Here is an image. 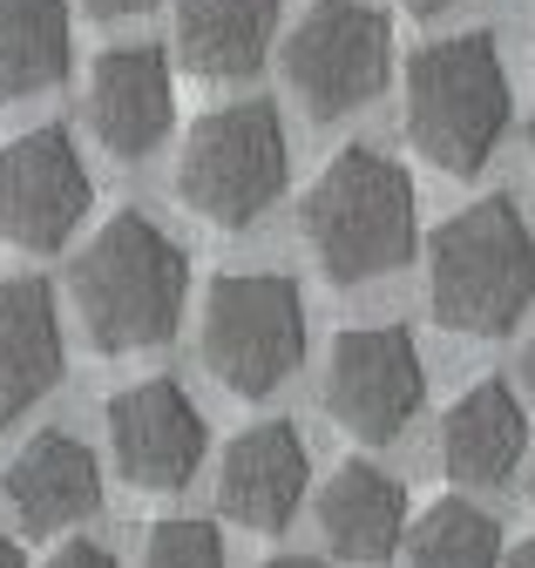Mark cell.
I'll return each mask as SVG.
<instances>
[{
    "label": "cell",
    "instance_id": "6da1fadb",
    "mask_svg": "<svg viewBox=\"0 0 535 568\" xmlns=\"http://www.w3.org/2000/svg\"><path fill=\"white\" fill-rule=\"evenodd\" d=\"M183 298H190V257L143 210H115L69 264V305L102 359L163 345L183 318Z\"/></svg>",
    "mask_w": 535,
    "mask_h": 568
},
{
    "label": "cell",
    "instance_id": "7a4b0ae2",
    "mask_svg": "<svg viewBox=\"0 0 535 568\" xmlns=\"http://www.w3.org/2000/svg\"><path fill=\"white\" fill-rule=\"evenodd\" d=\"M299 231L305 251L319 257V271L332 284H366L386 277L414 257L421 244V203H414V176L400 170L386 150H340L305 190L299 203Z\"/></svg>",
    "mask_w": 535,
    "mask_h": 568
},
{
    "label": "cell",
    "instance_id": "3957f363",
    "mask_svg": "<svg viewBox=\"0 0 535 568\" xmlns=\"http://www.w3.org/2000/svg\"><path fill=\"white\" fill-rule=\"evenodd\" d=\"M535 305V231L508 196L454 210L427 237V312L461 338H502Z\"/></svg>",
    "mask_w": 535,
    "mask_h": 568
},
{
    "label": "cell",
    "instance_id": "277c9868",
    "mask_svg": "<svg viewBox=\"0 0 535 568\" xmlns=\"http://www.w3.org/2000/svg\"><path fill=\"white\" fill-rule=\"evenodd\" d=\"M508 135V68L495 34H441L407 61V142L447 176H475Z\"/></svg>",
    "mask_w": 535,
    "mask_h": 568
},
{
    "label": "cell",
    "instance_id": "5b68a950",
    "mask_svg": "<svg viewBox=\"0 0 535 568\" xmlns=\"http://www.w3.org/2000/svg\"><path fill=\"white\" fill-rule=\"evenodd\" d=\"M292 176L285 122L272 102H224L183 135L176 196L218 231H251Z\"/></svg>",
    "mask_w": 535,
    "mask_h": 568
},
{
    "label": "cell",
    "instance_id": "8992f818",
    "mask_svg": "<svg viewBox=\"0 0 535 568\" xmlns=\"http://www.w3.org/2000/svg\"><path fill=\"white\" fill-rule=\"evenodd\" d=\"M196 352L238 399L279 393L305 366V298L279 271H224L204 292Z\"/></svg>",
    "mask_w": 535,
    "mask_h": 568
},
{
    "label": "cell",
    "instance_id": "52a82bcc",
    "mask_svg": "<svg viewBox=\"0 0 535 568\" xmlns=\"http://www.w3.org/2000/svg\"><path fill=\"white\" fill-rule=\"evenodd\" d=\"M279 61H285V89L299 95V109L319 122H340L386 89L393 28L373 0H312L305 21L285 34Z\"/></svg>",
    "mask_w": 535,
    "mask_h": 568
},
{
    "label": "cell",
    "instance_id": "ba28073f",
    "mask_svg": "<svg viewBox=\"0 0 535 568\" xmlns=\"http://www.w3.org/2000/svg\"><path fill=\"white\" fill-rule=\"evenodd\" d=\"M427 399V366H421V345L414 332L400 325H353L332 338V359H325V413L346 426L353 440L386 447L414 426Z\"/></svg>",
    "mask_w": 535,
    "mask_h": 568
},
{
    "label": "cell",
    "instance_id": "9c48e42d",
    "mask_svg": "<svg viewBox=\"0 0 535 568\" xmlns=\"http://www.w3.org/2000/svg\"><path fill=\"white\" fill-rule=\"evenodd\" d=\"M95 203L89 163L75 156L69 129H28L14 142H0V244H14L28 257L61 251Z\"/></svg>",
    "mask_w": 535,
    "mask_h": 568
},
{
    "label": "cell",
    "instance_id": "30bf717a",
    "mask_svg": "<svg viewBox=\"0 0 535 568\" xmlns=\"http://www.w3.org/2000/svg\"><path fill=\"white\" fill-rule=\"evenodd\" d=\"M109 454H115V474L143 494H176L196 480L211 454V426L196 413V399L176 386V379H137L122 386L109 406Z\"/></svg>",
    "mask_w": 535,
    "mask_h": 568
},
{
    "label": "cell",
    "instance_id": "8fae6325",
    "mask_svg": "<svg viewBox=\"0 0 535 568\" xmlns=\"http://www.w3.org/2000/svg\"><path fill=\"white\" fill-rule=\"evenodd\" d=\"M170 122H176V82H170V54L157 41H129V48L95 54V68H89V129L115 163L157 156Z\"/></svg>",
    "mask_w": 535,
    "mask_h": 568
},
{
    "label": "cell",
    "instance_id": "7c38bea8",
    "mask_svg": "<svg viewBox=\"0 0 535 568\" xmlns=\"http://www.w3.org/2000/svg\"><path fill=\"white\" fill-rule=\"evenodd\" d=\"M305 487H312V454L292 419H258L224 447L218 508H224V521H238L251 535H279L299 515Z\"/></svg>",
    "mask_w": 535,
    "mask_h": 568
},
{
    "label": "cell",
    "instance_id": "4fadbf2b",
    "mask_svg": "<svg viewBox=\"0 0 535 568\" xmlns=\"http://www.w3.org/2000/svg\"><path fill=\"white\" fill-rule=\"evenodd\" d=\"M8 508L21 535H69L102 508V467L69 434H34L8 467Z\"/></svg>",
    "mask_w": 535,
    "mask_h": 568
},
{
    "label": "cell",
    "instance_id": "5bb4252c",
    "mask_svg": "<svg viewBox=\"0 0 535 568\" xmlns=\"http://www.w3.org/2000/svg\"><path fill=\"white\" fill-rule=\"evenodd\" d=\"M528 454V413L508 379L467 386L441 413V474L454 487H502Z\"/></svg>",
    "mask_w": 535,
    "mask_h": 568
},
{
    "label": "cell",
    "instance_id": "9a60e30c",
    "mask_svg": "<svg viewBox=\"0 0 535 568\" xmlns=\"http://www.w3.org/2000/svg\"><path fill=\"white\" fill-rule=\"evenodd\" d=\"M69 366L61 312L41 277H0V426L41 406Z\"/></svg>",
    "mask_w": 535,
    "mask_h": 568
},
{
    "label": "cell",
    "instance_id": "2e32d148",
    "mask_svg": "<svg viewBox=\"0 0 535 568\" xmlns=\"http://www.w3.org/2000/svg\"><path fill=\"white\" fill-rule=\"evenodd\" d=\"M319 535L332 541L340 561L380 568L407 541V487L373 460H340L332 480L319 487Z\"/></svg>",
    "mask_w": 535,
    "mask_h": 568
},
{
    "label": "cell",
    "instance_id": "e0dca14e",
    "mask_svg": "<svg viewBox=\"0 0 535 568\" xmlns=\"http://www.w3.org/2000/svg\"><path fill=\"white\" fill-rule=\"evenodd\" d=\"M279 41V0H176V61L204 82H244Z\"/></svg>",
    "mask_w": 535,
    "mask_h": 568
},
{
    "label": "cell",
    "instance_id": "ac0fdd59",
    "mask_svg": "<svg viewBox=\"0 0 535 568\" xmlns=\"http://www.w3.org/2000/svg\"><path fill=\"white\" fill-rule=\"evenodd\" d=\"M69 8L61 0H0V102H34L69 75Z\"/></svg>",
    "mask_w": 535,
    "mask_h": 568
},
{
    "label": "cell",
    "instance_id": "d6986e66",
    "mask_svg": "<svg viewBox=\"0 0 535 568\" xmlns=\"http://www.w3.org/2000/svg\"><path fill=\"white\" fill-rule=\"evenodd\" d=\"M407 568H502V528L488 508L461 501V494H447V501H434L414 535H407Z\"/></svg>",
    "mask_w": 535,
    "mask_h": 568
},
{
    "label": "cell",
    "instance_id": "ffe728a7",
    "mask_svg": "<svg viewBox=\"0 0 535 568\" xmlns=\"http://www.w3.org/2000/svg\"><path fill=\"white\" fill-rule=\"evenodd\" d=\"M143 568H224V535L211 521H157L143 541Z\"/></svg>",
    "mask_w": 535,
    "mask_h": 568
},
{
    "label": "cell",
    "instance_id": "44dd1931",
    "mask_svg": "<svg viewBox=\"0 0 535 568\" xmlns=\"http://www.w3.org/2000/svg\"><path fill=\"white\" fill-rule=\"evenodd\" d=\"M41 568H115V555H109L102 541H61Z\"/></svg>",
    "mask_w": 535,
    "mask_h": 568
},
{
    "label": "cell",
    "instance_id": "7402d4cb",
    "mask_svg": "<svg viewBox=\"0 0 535 568\" xmlns=\"http://www.w3.org/2000/svg\"><path fill=\"white\" fill-rule=\"evenodd\" d=\"M82 8H89L95 21H129V14H150L157 0H82Z\"/></svg>",
    "mask_w": 535,
    "mask_h": 568
},
{
    "label": "cell",
    "instance_id": "603a6c76",
    "mask_svg": "<svg viewBox=\"0 0 535 568\" xmlns=\"http://www.w3.org/2000/svg\"><path fill=\"white\" fill-rule=\"evenodd\" d=\"M502 568H535V535H522V541L502 555Z\"/></svg>",
    "mask_w": 535,
    "mask_h": 568
},
{
    "label": "cell",
    "instance_id": "cb8c5ba5",
    "mask_svg": "<svg viewBox=\"0 0 535 568\" xmlns=\"http://www.w3.org/2000/svg\"><path fill=\"white\" fill-rule=\"evenodd\" d=\"M0 568H28V555H21V541H8V528H0Z\"/></svg>",
    "mask_w": 535,
    "mask_h": 568
},
{
    "label": "cell",
    "instance_id": "d4e9b609",
    "mask_svg": "<svg viewBox=\"0 0 535 568\" xmlns=\"http://www.w3.org/2000/svg\"><path fill=\"white\" fill-rule=\"evenodd\" d=\"M407 14H447V8H461V0H400Z\"/></svg>",
    "mask_w": 535,
    "mask_h": 568
},
{
    "label": "cell",
    "instance_id": "484cf974",
    "mask_svg": "<svg viewBox=\"0 0 535 568\" xmlns=\"http://www.w3.org/2000/svg\"><path fill=\"white\" fill-rule=\"evenodd\" d=\"M522 386H528V399H535V338L522 345Z\"/></svg>",
    "mask_w": 535,
    "mask_h": 568
},
{
    "label": "cell",
    "instance_id": "4316f807",
    "mask_svg": "<svg viewBox=\"0 0 535 568\" xmlns=\"http://www.w3.org/2000/svg\"><path fill=\"white\" fill-rule=\"evenodd\" d=\"M264 568H325V561H312V555H272Z\"/></svg>",
    "mask_w": 535,
    "mask_h": 568
},
{
    "label": "cell",
    "instance_id": "83f0119b",
    "mask_svg": "<svg viewBox=\"0 0 535 568\" xmlns=\"http://www.w3.org/2000/svg\"><path fill=\"white\" fill-rule=\"evenodd\" d=\"M528 156H535V115H528Z\"/></svg>",
    "mask_w": 535,
    "mask_h": 568
},
{
    "label": "cell",
    "instance_id": "f1b7e54d",
    "mask_svg": "<svg viewBox=\"0 0 535 568\" xmlns=\"http://www.w3.org/2000/svg\"><path fill=\"white\" fill-rule=\"evenodd\" d=\"M528 501H535V467H528Z\"/></svg>",
    "mask_w": 535,
    "mask_h": 568
}]
</instances>
